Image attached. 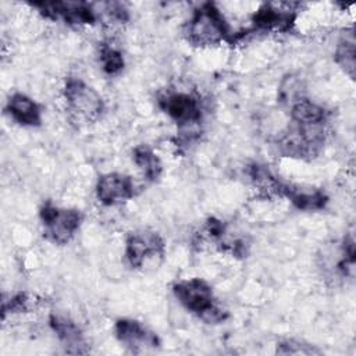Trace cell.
Segmentation results:
<instances>
[{
    "label": "cell",
    "instance_id": "6da1fadb",
    "mask_svg": "<svg viewBox=\"0 0 356 356\" xmlns=\"http://www.w3.org/2000/svg\"><path fill=\"white\" fill-rule=\"evenodd\" d=\"M185 38L196 47L217 46L222 42L234 44V33H231L222 13L211 1L202 3L195 8L185 26Z\"/></svg>",
    "mask_w": 356,
    "mask_h": 356
},
{
    "label": "cell",
    "instance_id": "7a4b0ae2",
    "mask_svg": "<svg viewBox=\"0 0 356 356\" xmlns=\"http://www.w3.org/2000/svg\"><path fill=\"white\" fill-rule=\"evenodd\" d=\"M172 292L186 310L207 324H218L228 318V312L216 302L213 288L202 278L178 281L174 284Z\"/></svg>",
    "mask_w": 356,
    "mask_h": 356
},
{
    "label": "cell",
    "instance_id": "3957f363",
    "mask_svg": "<svg viewBox=\"0 0 356 356\" xmlns=\"http://www.w3.org/2000/svg\"><path fill=\"white\" fill-rule=\"evenodd\" d=\"M64 97L67 110L78 122H95L104 111V102L102 96L96 89L79 78H67L64 85Z\"/></svg>",
    "mask_w": 356,
    "mask_h": 356
},
{
    "label": "cell",
    "instance_id": "277c9868",
    "mask_svg": "<svg viewBox=\"0 0 356 356\" xmlns=\"http://www.w3.org/2000/svg\"><path fill=\"white\" fill-rule=\"evenodd\" d=\"M39 217L43 225V236L54 245H67L79 229L82 213L76 209H61L50 200L42 204Z\"/></svg>",
    "mask_w": 356,
    "mask_h": 356
},
{
    "label": "cell",
    "instance_id": "5b68a950",
    "mask_svg": "<svg viewBox=\"0 0 356 356\" xmlns=\"http://www.w3.org/2000/svg\"><path fill=\"white\" fill-rule=\"evenodd\" d=\"M324 143V131L321 125L295 124L280 138L277 146L281 154L295 159L316 157Z\"/></svg>",
    "mask_w": 356,
    "mask_h": 356
},
{
    "label": "cell",
    "instance_id": "8992f818",
    "mask_svg": "<svg viewBox=\"0 0 356 356\" xmlns=\"http://www.w3.org/2000/svg\"><path fill=\"white\" fill-rule=\"evenodd\" d=\"M159 106L178 124L181 136L189 134L192 139L197 134L193 129L202 121V106L197 97L185 92H170L159 99Z\"/></svg>",
    "mask_w": 356,
    "mask_h": 356
},
{
    "label": "cell",
    "instance_id": "52a82bcc",
    "mask_svg": "<svg viewBox=\"0 0 356 356\" xmlns=\"http://www.w3.org/2000/svg\"><path fill=\"white\" fill-rule=\"evenodd\" d=\"M280 8L273 3H264L252 17V28L245 31L243 33H235V40L238 42L248 33L253 32H289L296 21V10L291 8Z\"/></svg>",
    "mask_w": 356,
    "mask_h": 356
},
{
    "label": "cell",
    "instance_id": "ba28073f",
    "mask_svg": "<svg viewBox=\"0 0 356 356\" xmlns=\"http://www.w3.org/2000/svg\"><path fill=\"white\" fill-rule=\"evenodd\" d=\"M49 19L61 18L68 25H93L97 19L92 4L85 1H33L29 3Z\"/></svg>",
    "mask_w": 356,
    "mask_h": 356
},
{
    "label": "cell",
    "instance_id": "9c48e42d",
    "mask_svg": "<svg viewBox=\"0 0 356 356\" xmlns=\"http://www.w3.org/2000/svg\"><path fill=\"white\" fill-rule=\"evenodd\" d=\"M164 248V241L157 232L149 229H138L127 236L125 259L132 268L138 270L143 266L146 259L153 256H163Z\"/></svg>",
    "mask_w": 356,
    "mask_h": 356
},
{
    "label": "cell",
    "instance_id": "30bf717a",
    "mask_svg": "<svg viewBox=\"0 0 356 356\" xmlns=\"http://www.w3.org/2000/svg\"><path fill=\"white\" fill-rule=\"evenodd\" d=\"M96 196L102 204L114 206L135 196V184L129 175L107 172L97 179Z\"/></svg>",
    "mask_w": 356,
    "mask_h": 356
},
{
    "label": "cell",
    "instance_id": "8fae6325",
    "mask_svg": "<svg viewBox=\"0 0 356 356\" xmlns=\"http://www.w3.org/2000/svg\"><path fill=\"white\" fill-rule=\"evenodd\" d=\"M115 337L125 346L131 348L134 352L140 349L157 348L160 345L159 337L147 330L142 323L134 318H118L115 321Z\"/></svg>",
    "mask_w": 356,
    "mask_h": 356
},
{
    "label": "cell",
    "instance_id": "7c38bea8",
    "mask_svg": "<svg viewBox=\"0 0 356 356\" xmlns=\"http://www.w3.org/2000/svg\"><path fill=\"white\" fill-rule=\"evenodd\" d=\"M6 110L22 127H39L42 124L40 106L24 93H13L7 100Z\"/></svg>",
    "mask_w": 356,
    "mask_h": 356
},
{
    "label": "cell",
    "instance_id": "4fadbf2b",
    "mask_svg": "<svg viewBox=\"0 0 356 356\" xmlns=\"http://www.w3.org/2000/svg\"><path fill=\"white\" fill-rule=\"evenodd\" d=\"M49 324L68 353H86L82 331L72 320L60 314H50Z\"/></svg>",
    "mask_w": 356,
    "mask_h": 356
},
{
    "label": "cell",
    "instance_id": "5bb4252c",
    "mask_svg": "<svg viewBox=\"0 0 356 356\" xmlns=\"http://www.w3.org/2000/svg\"><path fill=\"white\" fill-rule=\"evenodd\" d=\"M280 196H284L292 202V204L305 211H314V210H321L328 202V196L318 189L314 191H305L300 189L299 186L288 185L284 184L281 185Z\"/></svg>",
    "mask_w": 356,
    "mask_h": 356
},
{
    "label": "cell",
    "instance_id": "9a60e30c",
    "mask_svg": "<svg viewBox=\"0 0 356 356\" xmlns=\"http://www.w3.org/2000/svg\"><path fill=\"white\" fill-rule=\"evenodd\" d=\"M289 115L292 122L299 125H323L328 113L323 106L306 97H299L293 100Z\"/></svg>",
    "mask_w": 356,
    "mask_h": 356
},
{
    "label": "cell",
    "instance_id": "2e32d148",
    "mask_svg": "<svg viewBox=\"0 0 356 356\" xmlns=\"http://www.w3.org/2000/svg\"><path fill=\"white\" fill-rule=\"evenodd\" d=\"M132 154H134V161L142 171L143 177L150 182H156L163 172V164L159 156L146 145L136 146Z\"/></svg>",
    "mask_w": 356,
    "mask_h": 356
},
{
    "label": "cell",
    "instance_id": "e0dca14e",
    "mask_svg": "<svg viewBox=\"0 0 356 356\" xmlns=\"http://www.w3.org/2000/svg\"><path fill=\"white\" fill-rule=\"evenodd\" d=\"M334 61L349 75L350 79H355V39L353 33L345 36L337 46Z\"/></svg>",
    "mask_w": 356,
    "mask_h": 356
},
{
    "label": "cell",
    "instance_id": "ac0fdd59",
    "mask_svg": "<svg viewBox=\"0 0 356 356\" xmlns=\"http://www.w3.org/2000/svg\"><path fill=\"white\" fill-rule=\"evenodd\" d=\"M100 63H102L103 71L107 75L120 74L125 65L122 53L107 43H102L100 46Z\"/></svg>",
    "mask_w": 356,
    "mask_h": 356
},
{
    "label": "cell",
    "instance_id": "d6986e66",
    "mask_svg": "<svg viewBox=\"0 0 356 356\" xmlns=\"http://www.w3.org/2000/svg\"><path fill=\"white\" fill-rule=\"evenodd\" d=\"M31 296L28 292H17L14 295H4L3 298V318H6V316L14 314V313H22L26 312L31 307Z\"/></svg>",
    "mask_w": 356,
    "mask_h": 356
},
{
    "label": "cell",
    "instance_id": "ffe728a7",
    "mask_svg": "<svg viewBox=\"0 0 356 356\" xmlns=\"http://www.w3.org/2000/svg\"><path fill=\"white\" fill-rule=\"evenodd\" d=\"M277 353L282 355H320L321 352L312 345L295 341V339H285L277 343Z\"/></svg>",
    "mask_w": 356,
    "mask_h": 356
},
{
    "label": "cell",
    "instance_id": "44dd1931",
    "mask_svg": "<svg viewBox=\"0 0 356 356\" xmlns=\"http://www.w3.org/2000/svg\"><path fill=\"white\" fill-rule=\"evenodd\" d=\"M103 6L106 7V10H104L106 14L111 19L118 21V22H125L128 19V10L124 7V4L111 1V3H104Z\"/></svg>",
    "mask_w": 356,
    "mask_h": 356
}]
</instances>
